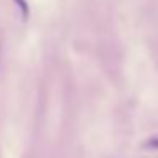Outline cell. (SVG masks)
I'll return each instance as SVG.
<instances>
[{"label": "cell", "mask_w": 158, "mask_h": 158, "mask_svg": "<svg viewBox=\"0 0 158 158\" xmlns=\"http://www.w3.org/2000/svg\"><path fill=\"white\" fill-rule=\"evenodd\" d=\"M15 4L21 7V10H22V17L24 19H27V15H29V7H27V2L26 0H15Z\"/></svg>", "instance_id": "1"}, {"label": "cell", "mask_w": 158, "mask_h": 158, "mask_svg": "<svg viewBox=\"0 0 158 158\" xmlns=\"http://www.w3.org/2000/svg\"><path fill=\"white\" fill-rule=\"evenodd\" d=\"M144 146H146V148H151V150H158V136L148 139L146 143H144Z\"/></svg>", "instance_id": "2"}]
</instances>
